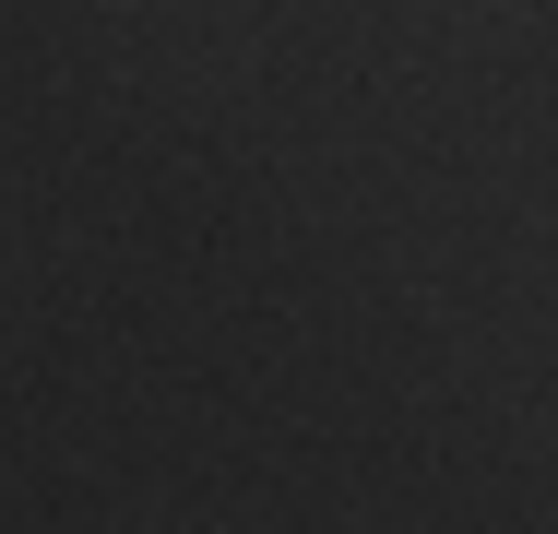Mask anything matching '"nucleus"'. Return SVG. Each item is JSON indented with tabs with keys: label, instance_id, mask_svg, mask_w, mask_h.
Here are the masks:
<instances>
[]
</instances>
